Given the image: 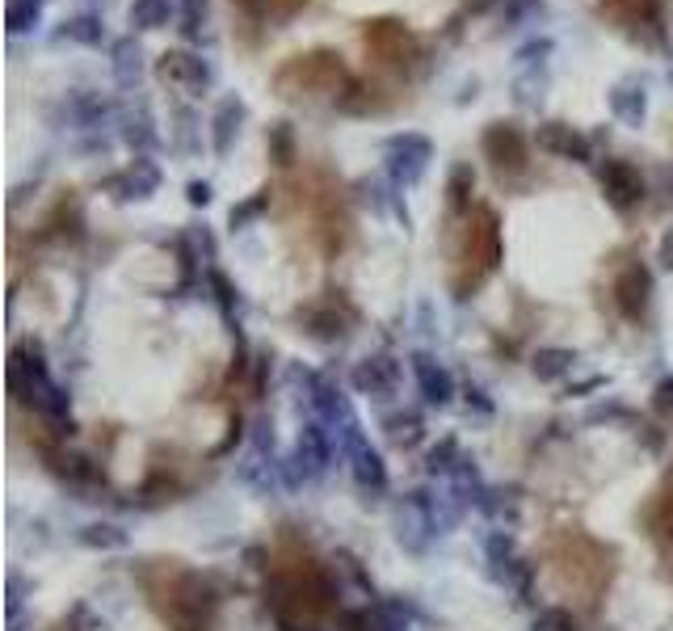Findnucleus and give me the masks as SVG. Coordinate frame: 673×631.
I'll use <instances>...</instances> for the list:
<instances>
[{
  "label": "nucleus",
  "instance_id": "nucleus-1",
  "mask_svg": "<svg viewBox=\"0 0 673 631\" xmlns=\"http://www.w3.org/2000/svg\"><path fill=\"white\" fill-rule=\"evenodd\" d=\"M152 602L160 606V615L173 631H211L215 627V598L190 568L177 564H156L144 573Z\"/></svg>",
  "mask_w": 673,
  "mask_h": 631
},
{
  "label": "nucleus",
  "instance_id": "nucleus-2",
  "mask_svg": "<svg viewBox=\"0 0 673 631\" xmlns=\"http://www.w3.org/2000/svg\"><path fill=\"white\" fill-rule=\"evenodd\" d=\"M497 253H501V240H497V223L488 211H480L472 223H467V232H463V278L455 282V291H467V287H476V282L497 266Z\"/></svg>",
  "mask_w": 673,
  "mask_h": 631
},
{
  "label": "nucleus",
  "instance_id": "nucleus-3",
  "mask_svg": "<svg viewBox=\"0 0 673 631\" xmlns=\"http://www.w3.org/2000/svg\"><path fill=\"white\" fill-rule=\"evenodd\" d=\"M602 181H606V190H610V198L619 202V207H631L640 194H644V181H640V173L631 169V165H623V160H615V165H606L602 169Z\"/></svg>",
  "mask_w": 673,
  "mask_h": 631
},
{
  "label": "nucleus",
  "instance_id": "nucleus-4",
  "mask_svg": "<svg viewBox=\"0 0 673 631\" xmlns=\"http://www.w3.org/2000/svg\"><path fill=\"white\" fill-rule=\"evenodd\" d=\"M484 148H488V156H493V165H497V169H522V165H526V148H522V139H518L514 131H505V127L488 131Z\"/></svg>",
  "mask_w": 673,
  "mask_h": 631
},
{
  "label": "nucleus",
  "instance_id": "nucleus-5",
  "mask_svg": "<svg viewBox=\"0 0 673 631\" xmlns=\"http://www.w3.org/2000/svg\"><path fill=\"white\" fill-rule=\"evenodd\" d=\"M366 43H371V47L387 59V64H400V55L413 47V43H409V34H404L400 26H392V22H379V26L366 30Z\"/></svg>",
  "mask_w": 673,
  "mask_h": 631
},
{
  "label": "nucleus",
  "instance_id": "nucleus-6",
  "mask_svg": "<svg viewBox=\"0 0 673 631\" xmlns=\"http://www.w3.org/2000/svg\"><path fill=\"white\" fill-rule=\"evenodd\" d=\"M644 291H648V278H644V270H640V266H631V270L619 278V287H615V295H619V308H623L627 316H636V312L644 308Z\"/></svg>",
  "mask_w": 673,
  "mask_h": 631
},
{
  "label": "nucleus",
  "instance_id": "nucleus-7",
  "mask_svg": "<svg viewBox=\"0 0 673 631\" xmlns=\"http://www.w3.org/2000/svg\"><path fill=\"white\" fill-rule=\"evenodd\" d=\"M648 526H652V535H657L665 547H673V488H665V493H661V501L652 505Z\"/></svg>",
  "mask_w": 673,
  "mask_h": 631
},
{
  "label": "nucleus",
  "instance_id": "nucleus-8",
  "mask_svg": "<svg viewBox=\"0 0 673 631\" xmlns=\"http://www.w3.org/2000/svg\"><path fill=\"white\" fill-rule=\"evenodd\" d=\"M543 144H552V148H560V152H568V156H585L589 148H585V139H577V135H568V131H560V127H547L543 131Z\"/></svg>",
  "mask_w": 673,
  "mask_h": 631
},
{
  "label": "nucleus",
  "instance_id": "nucleus-9",
  "mask_svg": "<svg viewBox=\"0 0 673 631\" xmlns=\"http://www.w3.org/2000/svg\"><path fill=\"white\" fill-rule=\"evenodd\" d=\"M160 17H165V9H160V0H144V5L135 9V22H144V26L160 22Z\"/></svg>",
  "mask_w": 673,
  "mask_h": 631
}]
</instances>
